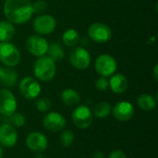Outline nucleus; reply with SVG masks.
I'll return each instance as SVG.
<instances>
[{
  "mask_svg": "<svg viewBox=\"0 0 158 158\" xmlns=\"http://www.w3.org/2000/svg\"><path fill=\"white\" fill-rule=\"evenodd\" d=\"M108 158H128L126 154L121 150H114L111 152Z\"/></svg>",
  "mask_w": 158,
  "mask_h": 158,
  "instance_id": "nucleus-29",
  "label": "nucleus"
},
{
  "mask_svg": "<svg viewBox=\"0 0 158 158\" xmlns=\"http://www.w3.org/2000/svg\"><path fill=\"white\" fill-rule=\"evenodd\" d=\"M154 78H155V81H158V65H156L155 68H154Z\"/></svg>",
  "mask_w": 158,
  "mask_h": 158,
  "instance_id": "nucleus-30",
  "label": "nucleus"
},
{
  "mask_svg": "<svg viewBox=\"0 0 158 158\" xmlns=\"http://www.w3.org/2000/svg\"><path fill=\"white\" fill-rule=\"evenodd\" d=\"M109 86V83H108V81L106 80V78L105 77H100L96 80L95 81V88L98 90V91H101V92H104L106 91Z\"/></svg>",
  "mask_w": 158,
  "mask_h": 158,
  "instance_id": "nucleus-28",
  "label": "nucleus"
},
{
  "mask_svg": "<svg viewBox=\"0 0 158 158\" xmlns=\"http://www.w3.org/2000/svg\"><path fill=\"white\" fill-rule=\"evenodd\" d=\"M88 36L98 44L108 42L112 37V31L109 26L105 23L95 22L90 25L88 29Z\"/></svg>",
  "mask_w": 158,
  "mask_h": 158,
  "instance_id": "nucleus-6",
  "label": "nucleus"
},
{
  "mask_svg": "<svg viewBox=\"0 0 158 158\" xmlns=\"http://www.w3.org/2000/svg\"><path fill=\"white\" fill-rule=\"evenodd\" d=\"M62 41L65 45L69 47H74L80 42V34L74 29H69L63 33Z\"/></svg>",
  "mask_w": 158,
  "mask_h": 158,
  "instance_id": "nucleus-21",
  "label": "nucleus"
},
{
  "mask_svg": "<svg viewBox=\"0 0 158 158\" xmlns=\"http://www.w3.org/2000/svg\"><path fill=\"white\" fill-rule=\"evenodd\" d=\"M15 33L13 23L8 20L0 21V42H8Z\"/></svg>",
  "mask_w": 158,
  "mask_h": 158,
  "instance_id": "nucleus-20",
  "label": "nucleus"
},
{
  "mask_svg": "<svg viewBox=\"0 0 158 158\" xmlns=\"http://www.w3.org/2000/svg\"><path fill=\"white\" fill-rule=\"evenodd\" d=\"M35 158H47L43 153H38L37 154V156H35Z\"/></svg>",
  "mask_w": 158,
  "mask_h": 158,
  "instance_id": "nucleus-32",
  "label": "nucleus"
},
{
  "mask_svg": "<svg viewBox=\"0 0 158 158\" xmlns=\"http://www.w3.org/2000/svg\"><path fill=\"white\" fill-rule=\"evenodd\" d=\"M26 48L28 52L35 56H43L48 49L47 41L40 35H31L26 40Z\"/></svg>",
  "mask_w": 158,
  "mask_h": 158,
  "instance_id": "nucleus-11",
  "label": "nucleus"
},
{
  "mask_svg": "<svg viewBox=\"0 0 158 158\" xmlns=\"http://www.w3.org/2000/svg\"><path fill=\"white\" fill-rule=\"evenodd\" d=\"M46 53H48V56L55 62L62 60L65 56V51L58 43H52L49 44Z\"/></svg>",
  "mask_w": 158,
  "mask_h": 158,
  "instance_id": "nucleus-23",
  "label": "nucleus"
},
{
  "mask_svg": "<svg viewBox=\"0 0 158 158\" xmlns=\"http://www.w3.org/2000/svg\"><path fill=\"white\" fill-rule=\"evenodd\" d=\"M69 62L71 65L80 70L89 68L91 64V56L84 47H75L69 53Z\"/></svg>",
  "mask_w": 158,
  "mask_h": 158,
  "instance_id": "nucleus-7",
  "label": "nucleus"
},
{
  "mask_svg": "<svg viewBox=\"0 0 158 158\" xmlns=\"http://www.w3.org/2000/svg\"><path fill=\"white\" fill-rule=\"evenodd\" d=\"M112 113L116 119L125 122L130 120L134 116V107L130 102L120 101L114 106L112 108Z\"/></svg>",
  "mask_w": 158,
  "mask_h": 158,
  "instance_id": "nucleus-15",
  "label": "nucleus"
},
{
  "mask_svg": "<svg viewBox=\"0 0 158 158\" xmlns=\"http://www.w3.org/2000/svg\"><path fill=\"white\" fill-rule=\"evenodd\" d=\"M32 6V12L33 13H42L44 12L46 7H47V3L44 0H38L36 2H34L33 4H31Z\"/></svg>",
  "mask_w": 158,
  "mask_h": 158,
  "instance_id": "nucleus-27",
  "label": "nucleus"
},
{
  "mask_svg": "<svg viewBox=\"0 0 158 158\" xmlns=\"http://www.w3.org/2000/svg\"><path fill=\"white\" fill-rule=\"evenodd\" d=\"M19 75L11 67L4 68L0 66V84L6 87H14L18 82Z\"/></svg>",
  "mask_w": 158,
  "mask_h": 158,
  "instance_id": "nucleus-16",
  "label": "nucleus"
},
{
  "mask_svg": "<svg viewBox=\"0 0 158 158\" xmlns=\"http://www.w3.org/2000/svg\"><path fill=\"white\" fill-rule=\"evenodd\" d=\"M95 70L102 77L107 78L112 76L117 70V62L110 55H101L95 60Z\"/></svg>",
  "mask_w": 158,
  "mask_h": 158,
  "instance_id": "nucleus-4",
  "label": "nucleus"
},
{
  "mask_svg": "<svg viewBox=\"0 0 158 158\" xmlns=\"http://www.w3.org/2000/svg\"><path fill=\"white\" fill-rule=\"evenodd\" d=\"M111 112V106L109 105V103L102 101L97 103L93 109V116H94L95 118H105L106 117L109 116Z\"/></svg>",
  "mask_w": 158,
  "mask_h": 158,
  "instance_id": "nucleus-22",
  "label": "nucleus"
},
{
  "mask_svg": "<svg viewBox=\"0 0 158 158\" xmlns=\"http://www.w3.org/2000/svg\"><path fill=\"white\" fill-rule=\"evenodd\" d=\"M17 100L15 95L8 89L0 90V114L10 117L17 110Z\"/></svg>",
  "mask_w": 158,
  "mask_h": 158,
  "instance_id": "nucleus-9",
  "label": "nucleus"
},
{
  "mask_svg": "<svg viewBox=\"0 0 158 158\" xmlns=\"http://www.w3.org/2000/svg\"><path fill=\"white\" fill-rule=\"evenodd\" d=\"M94 116L91 109L86 106H78L72 112L73 124L81 130L89 128L93 123Z\"/></svg>",
  "mask_w": 158,
  "mask_h": 158,
  "instance_id": "nucleus-5",
  "label": "nucleus"
},
{
  "mask_svg": "<svg viewBox=\"0 0 158 158\" xmlns=\"http://www.w3.org/2000/svg\"><path fill=\"white\" fill-rule=\"evenodd\" d=\"M36 109L40 112H47L52 107V102L45 97L40 98L36 102Z\"/></svg>",
  "mask_w": 158,
  "mask_h": 158,
  "instance_id": "nucleus-26",
  "label": "nucleus"
},
{
  "mask_svg": "<svg viewBox=\"0 0 158 158\" xmlns=\"http://www.w3.org/2000/svg\"><path fill=\"white\" fill-rule=\"evenodd\" d=\"M56 62L48 56H40L34 63V75L41 81L47 82L52 81L56 75Z\"/></svg>",
  "mask_w": 158,
  "mask_h": 158,
  "instance_id": "nucleus-2",
  "label": "nucleus"
},
{
  "mask_svg": "<svg viewBox=\"0 0 158 158\" xmlns=\"http://www.w3.org/2000/svg\"><path fill=\"white\" fill-rule=\"evenodd\" d=\"M9 118V122L12 126L14 127H17V128H20V127H23L25 125V122H26V119H25V117L21 114V113H18V112H15L13 113Z\"/></svg>",
  "mask_w": 158,
  "mask_h": 158,
  "instance_id": "nucleus-25",
  "label": "nucleus"
},
{
  "mask_svg": "<svg viewBox=\"0 0 158 158\" xmlns=\"http://www.w3.org/2000/svg\"><path fill=\"white\" fill-rule=\"evenodd\" d=\"M61 100L68 106H77L81 101L79 93L73 89H66L61 93Z\"/></svg>",
  "mask_w": 158,
  "mask_h": 158,
  "instance_id": "nucleus-19",
  "label": "nucleus"
},
{
  "mask_svg": "<svg viewBox=\"0 0 158 158\" xmlns=\"http://www.w3.org/2000/svg\"><path fill=\"white\" fill-rule=\"evenodd\" d=\"M41 85L32 77H25L19 82L20 94L28 100L37 98L41 93Z\"/></svg>",
  "mask_w": 158,
  "mask_h": 158,
  "instance_id": "nucleus-10",
  "label": "nucleus"
},
{
  "mask_svg": "<svg viewBox=\"0 0 158 158\" xmlns=\"http://www.w3.org/2000/svg\"><path fill=\"white\" fill-rule=\"evenodd\" d=\"M137 105L140 109L144 111L154 110L156 106V98L148 94H141L137 99Z\"/></svg>",
  "mask_w": 158,
  "mask_h": 158,
  "instance_id": "nucleus-18",
  "label": "nucleus"
},
{
  "mask_svg": "<svg viewBox=\"0 0 158 158\" xmlns=\"http://www.w3.org/2000/svg\"><path fill=\"white\" fill-rule=\"evenodd\" d=\"M4 13L11 23L23 24L31 19L33 12L30 0H6Z\"/></svg>",
  "mask_w": 158,
  "mask_h": 158,
  "instance_id": "nucleus-1",
  "label": "nucleus"
},
{
  "mask_svg": "<svg viewBox=\"0 0 158 158\" xmlns=\"http://www.w3.org/2000/svg\"><path fill=\"white\" fill-rule=\"evenodd\" d=\"M74 142V133L72 131L68 130L61 133L59 137V143L63 147H69Z\"/></svg>",
  "mask_w": 158,
  "mask_h": 158,
  "instance_id": "nucleus-24",
  "label": "nucleus"
},
{
  "mask_svg": "<svg viewBox=\"0 0 158 158\" xmlns=\"http://www.w3.org/2000/svg\"><path fill=\"white\" fill-rule=\"evenodd\" d=\"M27 147L35 153H43L48 145V141L46 136L39 131H33L28 134L26 137Z\"/></svg>",
  "mask_w": 158,
  "mask_h": 158,
  "instance_id": "nucleus-12",
  "label": "nucleus"
},
{
  "mask_svg": "<svg viewBox=\"0 0 158 158\" xmlns=\"http://www.w3.org/2000/svg\"><path fill=\"white\" fill-rule=\"evenodd\" d=\"M108 83L111 91L118 94H123L128 89V85H129L127 78L121 73L113 74Z\"/></svg>",
  "mask_w": 158,
  "mask_h": 158,
  "instance_id": "nucleus-17",
  "label": "nucleus"
},
{
  "mask_svg": "<svg viewBox=\"0 0 158 158\" xmlns=\"http://www.w3.org/2000/svg\"><path fill=\"white\" fill-rule=\"evenodd\" d=\"M3 155H4V152H3V149H2V147L0 145V158L3 157Z\"/></svg>",
  "mask_w": 158,
  "mask_h": 158,
  "instance_id": "nucleus-33",
  "label": "nucleus"
},
{
  "mask_svg": "<svg viewBox=\"0 0 158 158\" xmlns=\"http://www.w3.org/2000/svg\"><path fill=\"white\" fill-rule=\"evenodd\" d=\"M44 127L51 132L61 131L67 124L66 118L58 112H50L48 113L43 120Z\"/></svg>",
  "mask_w": 158,
  "mask_h": 158,
  "instance_id": "nucleus-13",
  "label": "nucleus"
},
{
  "mask_svg": "<svg viewBox=\"0 0 158 158\" xmlns=\"http://www.w3.org/2000/svg\"><path fill=\"white\" fill-rule=\"evenodd\" d=\"M93 158H106V156H105V155L102 152H96L93 156Z\"/></svg>",
  "mask_w": 158,
  "mask_h": 158,
  "instance_id": "nucleus-31",
  "label": "nucleus"
},
{
  "mask_svg": "<svg viewBox=\"0 0 158 158\" xmlns=\"http://www.w3.org/2000/svg\"><path fill=\"white\" fill-rule=\"evenodd\" d=\"M20 61L19 49L9 42L0 43V62L6 67H15Z\"/></svg>",
  "mask_w": 158,
  "mask_h": 158,
  "instance_id": "nucleus-3",
  "label": "nucleus"
},
{
  "mask_svg": "<svg viewBox=\"0 0 158 158\" xmlns=\"http://www.w3.org/2000/svg\"><path fill=\"white\" fill-rule=\"evenodd\" d=\"M18 142V132L10 123H4L0 126V145L11 148Z\"/></svg>",
  "mask_w": 158,
  "mask_h": 158,
  "instance_id": "nucleus-14",
  "label": "nucleus"
},
{
  "mask_svg": "<svg viewBox=\"0 0 158 158\" xmlns=\"http://www.w3.org/2000/svg\"><path fill=\"white\" fill-rule=\"evenodd\" d=\"M32 27L39 35H47L56 30V20L51 15H41L34 19Z\"/></svg>",
  "mask_w": 158,
  "mask_h": 158,
  "instance_id": "nucleus-8",
  "label": "nucleus"
}]
</instances>
